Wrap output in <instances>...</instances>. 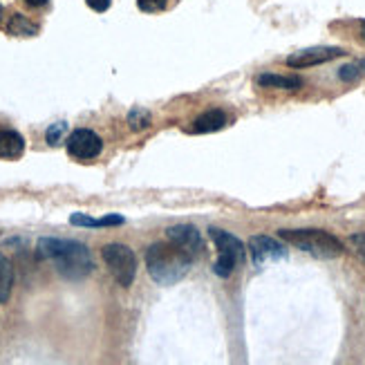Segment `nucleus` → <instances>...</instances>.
<instances>
[{
    "instance_id": "1",
    "label": "nucleus",
    "mask_w": 365,
    "mask_h": 365,
    "mask_svg": "<svg viewBox=\"0 0 365 365\" xmlns=\"http://www.w3.org/2000/svg\"><path fill=\"white\" fill-rule=\"evenodd\" d=\"M38 256L50 260L56 272L68 280H83L94 272L92 253L83 242L63 240V237H41Z\"/></svg>"
},
{
    "instance_id": "2",
    "label": "nucleus",
    "mask_w": 365,
    "mask_h": 365,
    "mask_svg": "<svg viewBox=\"0 0 365 365\" xmlns=\"http://www.w3.org/2000/svg\"><path fill=\"white\" fill-rule=\"evenodd\" d=\"M190 264H193V258L173 242L170 245L157 242V245L148 247V251H146L148 274L160 284H173V282L182 280L190 272Z\"/></svg>"
},
{
    "instance_id": "3",
    "label": "nucleus",
    "mask_w": 365,
    "mask_h": 365,
    "mask_svg": "<svg viewBox=\"0 0 365 365\" xmlns=\"http://www.w3.org/2000/svg\"><path fill=\"white\" fill-rule=\"evenodd\" d=\"M278 235L284 242H289L292 247H298L300 251H307L314 258H321V260L339 258L343 253V245L339 237H334L327 231H321V229H282V231H278Z\"/></svg>"
},
{
    "instance_id": "4",
    "label": "nucleus",
    "mask_w": 365,
    "mask_h": 365,
    "mask_svg": "<svg viewBox=\"0 0 365 365\" xmlns=\"http://www.w3.org/2000/svg\"><path fill=\"white\" fill-rule=\"evenodd\" d=\"M209 237L215 245L217 260L213 264V274L220 278H229L235 267L245 260V245L237 240L233 233L220 231V229H209Z\"/></svg>"
},
{
    "instance_id": "5",
    "label": "nucleus",
    "mask_w": 365,
    "mask_h": 365,
    "mask_svg": "<svg viewBox=\"0 0 365 365\" xmlns=\"http://www.w3.org/2000/svg\"><path fill=\"white\" fill-rule=\"evenodd\" d=\"M101 258L108 267V272L121 284V287H130L137 276V256L130 247L125 245H106L101 249Z\"/></svg>"
},
{
    "instance_id": "6",
    "label": "nucleus",
    "mask_w": 365,
    "mask_h": 365,
    "mask_svg": "<svg viewBox=\"0 0 365 365\" xmlns=\"http://www.w3.org/2000/svg\"><path fill=\"white\" fill-rule=\"evenodd\" d=\"M249 253H251V260L258 269L267 267L269 262H280V260H287V249H284L278 240L269 235H253L249 240Z\"/></svg>"
},
{
    "instance_id": "7",
    "label": "nucleus",
    "mask_w": 365,
    "mask_h": 365,
    "mask_svg": "<svg viewBox=\"0 0 365 365\" xmlns=\"http://www.w3.org/2000/svg\"><path fill=\"white\" fill-rule=\"evenodd\" d=\"M103 150V141L97 133L88 128H78L68 137V153L74 160H94Z\"/></svg>"
},
{
    "instance_id": "8",
    "label": "nucleus",
    "mask_w": 365,
    "mask_h": 365,
    "mask_svg": "<svg viewBox=\"0 0 365 365\" xmlns=\"http://www.w3.org/2000/svg\"><path fill=\"white\" fill-rule=\"evenodd\" d=\"M166 237H168V242H173L182 251H186L193 260L200 258L204 253L202 235H200V231L195 227H190V225H175V227L166 229Z\"/></svg>"
},
{
    "instance_id": "9",
    "label": "nucleus",
    "mask_w": 365,
    "mask_h": 365,
    "mask_svg": "<svg viewBox=\"0 0 365 365\" xmlns=\"http://www.w3.org/2000/svg\"><path fill=\"white\" fill-rule=\"evenodd\" d=\"M347 52L343 47H307V50L294 52L287 56V66L289 68H312V66H321V63L334 61L339 56H345Z\"/></svg>"
},
{
    "instance_id": "10",
    "label": "nucleus",
    "mask_w": 365,
    "mask_h": 365,
    "mask_svg": "<svg viewBox=\"0 0 365 365\" xmlns=\"http://www.w3.org/2000/svg\"><path fill=\"white\" fill-rule=\"evenodd\" d=\"M25 153V139L21 133L3 128L0 130V157L3 160H19Z\"/></svg>"
},
{
    "instance_id": "11",
    "label": "nucleus",
    "mask_w": 365,
    "mask_h": 365,
    "mask_svg": "<svg viewBox=\"0 0 365 365\" xmlns=\"http://www.w3.org/2000/svg\"><path fill=\"white\" fill-rule=\"evenodd\" d=\"M227 121H229V117H227L225 110H220V108L206 110L204 115H200V117L195 119V123H193V133H200V135H204V133H217V130L225 128Z\"/></svg>"
},
{
    "instance_id": "12",
    "label": "nucleus",
    "mask_w": 365,
    "mask_h": 365,
    "mask_svg": "<svg viewBox=\"0 0 365 365\" xmlns=\"http://www.w3.org/2000/svg\"><path fill=\"white\" fill-rule=\"evenodd\" d=\"M70 222L74 227H83V229H101V227H117V225H123V217L121 215H106V217H90L86 213H74L70 217Z\"/></svg>"
},
{
    "instance_id": "13",
    "label": "nucleus",
    "mask_w": 365,
    "mask_h": 365,
    "mask_svg": "<svg viewBox=\"0 0 365 365\" xmlns=\"http://www.w3.org/2000/svg\"><path fill=\"white\" fill-rule=\"evenodd\" d=\"M260 88H278V90H298L303 86L300 76H282V74H262L258 76Z\"/></svg>"
},
{
    "instance_id": "14",
    "label": "nucleus",
    "mask_w": 365,
    "mask_h": 365,
    "mask_svg": "<svg viewBox=\"0 0 365 365\" xmlns=\"http://www.w3.org/2000/svg\"><path fill=\"white\" fill-rule=\"evenodd\" d=\"M11 287H14V267L3 253H0V303L3 305L11 296Z\"/></svg>"
},
{
    "instance_id": "15",
    "label": "nucleus",
    "mask_w": 365,
    "mask_h": 365,
    "mask_svg": "<svg viewBox=\"0 0 365 365\" xmlns=\"http://www.w3.org/2000/svg\"><path fill=\"white\" fill-rule=\"evenodd\" d=\"M7 31L14 36H34V34H38V27L31 21H27L23 14H14L7 25Z\"/></svg>"
},
{
    "instance_id": "16",
    "label": "nucleus",
    "mask_w": 365,
    "mask_h": 365,
    "mask_svg": "<svg viewBox=\"0 0 365 365\" xmlns=\"http://www.w3.org/2000/svg\"><path fill=\"white\" fill-rule=\"evenodd\" d=\"M150 123H153V117H150L148 110H144V108H133V110H130V115H128V125H130V130L141 133V130L150 128Z\"/></svg>"
},
{
    "instance_id": "17",
    "label": "nucleus",
    "mask_w": 365,
    "mask_h": 365,
    "mask_svg": "<svg viewBox=\"0 0 365 365\" xmlns=\"http://www.w3.org/2000/svg\"><path fill=\"white\" fill-rule=\"evenodd\" d=\"M361 76H365V61H356V63H350V66H343L339 70V78L345 83H352V81H359Z\"/></svg>"
},
{
    "instance_id": "18",
    "label": "nucleus",
    "mask_w": 365,
    "mask_h": 365,
    "mask_svg": "<svg viewBox=\"0 0 365 365\" xmlns=\"http://www.w3.org/2000/svg\"><path fill=\"white\" fill-rule=\"evenodd\" d=\"M66 133H68V123H66V121L52 123L50 128H47V133H45L47 144H50V146H58V144H61V139L66 137Z\"/></svg>"
},
{
    "instance_id": "19",
    "label": "nucleus",
    "mask_w": 365,
    "mask_h": 365,
    "mask_svg": "<svg viewBox=\"0 0 365 365\" xmlns=\"http://www.w3.org/2000/svg\"><path fill=\"white\" fill-rule=\"evenodd\" d=\"M166 5H168V0H137V7L146 14H157L166 9Z\"/></svg>"
},
{
    "instance_id": "20",
    "label": "nucleus",
    "mask_w": 365,
    "mask_h": 365,
    "mask_svg": "<svg viewBox=\"0 0 365 365\" xmlns=\"http://www.w3.org/2000/svg\"><path fill=\"white\" fill-rule=\"evenodd\" d=\"M350 245L354 247V251L359 253V256L365 260V233H354L350 237Z\"/></svg>"
},
{
    "instance_id": "21",
    "label": "nucleus",
    "mask_w": 365,
    "mask_h": 365,
    "mask_svg": "<svg viewBox=\"0 0 365 365\" xmlns=\"http://www.w3.org/2000/svg\"><path fill=\"white\" fill-rule=\"evenodd\" d=\"M86 3H88V7L90 9H94V11H106L108 7H110V3H113V0H86Z\"/></svg>"
},
{
    "instance_id": "22",
    "label": "nucleus",
    "mask_w": 365,
    "mask_h": 365,
    "mask_svg": "<svg viewBox=\"0 0 365 365\" xmlns=\"http://www.w3.org/2000/svg\"><path fill=\"white\" fill-rule=\"evenodd\" d=\"M25 3L29 5V7H45L50 0H25Z\"/></svg>"
},
{
    "instance_id": "23",
    "label": "nucleus",
    "mask_w": 365,
    "mask_h": 365,
    "mask_svg": "<svg viewBox=\"0 0 365 365\" xmlns=\"http://www.w3.org/2000/svg\"><path fill=\"white\" fill-rule=\"evenodd\" d=\"M0 21H3V5H0Z\"/></svg>"
},
{
    "instance_id": "24",
    "label": "nucleus",
    "mask_w": 365,
    "mask_h": 365,
    "mask_svg": "<svg viewBox=\"0 0 365 365\" xmlns=\"http://www.w3.org/2000/svg\"><path fill=\"white\" fill-rule=\"evenodd\" d=\"M363 36H365V21H363Z\"/></svg>"
}]
</instances>
